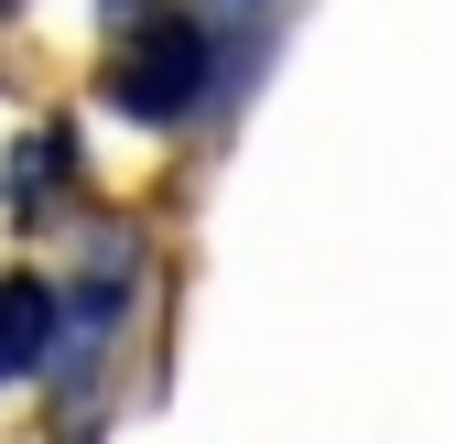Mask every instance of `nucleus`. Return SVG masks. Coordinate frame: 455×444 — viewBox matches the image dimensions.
<instances>
[{"label": "nucleus", "instance_id": "nucleus-1", "mask_svg": "<svg viewBox=\"0 0 455 444\" xmlns=\"http://www.w3.org/2000/svg\"><path fill=\"white\" fill-rule=\"evenodd\" d=\"M206 33L196 22H174V12H163V22H141V44L120 54V108H131V120H185V108L206 98Z\"/></svg>", "mask_w": 455, "mask_h": 444}, {"label": "nucleus", "instance_id": "nucleus-2", "mask_svg": "<svg viewBox=\"0 0 455 444\" xmlns=\"http://www.w3.org/2000/svg\"><path fill=\"white\" fill-rule=\"evenodd\" d=\"M44 347H54V293L33 271H0V379L44 369Z\"/></svg>", "mask_w": 455, "mask_h": 444}]
</instances>
